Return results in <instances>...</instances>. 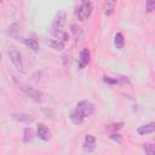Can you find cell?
Here are the masks:
<instances>
[{"label": "cell", "instance_id": "cell-1", "mask_svg": "<svg viewBox=\"0 0 155 155\" xmlns=\"http://www.w3.org/2000/svg\"><path fill=\"white\" fill-rule=\"evenodd\" d=\"M92 10H93V4H92V0H82L81 1V5L75 10V16L79 21H85L86 18H88L92 13Z\"/></svg>", "mask_w": 155, "mask_h": 155}, {"label": "cell", "instance_id": "cell-2", "mask_svg": "<svg viewBox=\"0 0 155 155\" xmlns=\"http://www.w3.org/2000/svg\"><path fill=\"white\" fill-rule=\"evenodd\" d=\"M18 86H21V90H22L30 99H33L34 102H36V103L44 102L45 97H44V93H42V92H40V91H38V90H35V88H33V87H30V86L23 85V84H19Z\"/></svg>", "mask_w": 155, "mask_h": 155}, {"label": "cell", "instance_id": "cell-3", "mask_svg": "<svg viewBox=\"0 0 155 155\" xmlns=\"http://www.w3.org/2000/svg\"><path fill=\"white\" fill-rule=\"evenodd\" d=\"M75 110L85 119V117L91 116V115L94 113L96 108H94V105H93L91 102H88V101H81V102L78 103Z\"/></svg>", "mask_w": 155, "mask_h": 155}, {"label": "cell", "instance_id": "cell-4", "mask_svg": "<svg viewBox=\"0 0 155 155\" xmlns=\"http://www.w3.org/2000/svg\"><path fill=\"white\" fill-rule=\"evenodd\" d=\"M36 136L41 139V140H44V142H47V140H50V138H51V131L47 128V126H45L44 124H38V126H36Z\"/></svg>", "mask_w": 155, "mask_h": 155}, {"label": "cell", "instance_id": "cell-5", "mask_svg": "<svg viewBox=\"0 0 155 155\" xmlns=\"http://www.w3.org/2000/svg\"><path fill=\"white\" fill-rule=\"evenodd\" d=\"M82 149L85 153H92L96 149V138L92 134H86L82 144Z\"/></svg>", "mask_w": 155, "mask_h": 155}, {"label": "cell", "instance_id": "cell-6", "mask_svg": "<svg viewBox=\"0 0 155 155\" xmlns=\"http://www.w3.org/2000/svg\"><path fill=\"white\" fill-rule=\"evenodd\" d=\"M64 23H65V12L64 11H59L56 15L54 19H53V25H52L53 31L54 30H61L62 27L64 25Z\"/></svg>", "mask_w": 155, "mask_h": 155}, {"label": "cell", "instance_id": "cell-7", "mask_svg": "<svg viewBox=\"0 0 155 155\" xmlns=\"http://www.w3.org/2000/svg\"><path fill=\"white\" fill-rule=\"evenodd\" d=\"M8 56H10L11 62L13 63V65H15L18 70H23V61H22L21 53L17 52V51H10Z\"/></svg>", "mask_w": 155, "mask_h": 155}, {"label": "cell", "instance_id": "cell-8", "mask_svg": "<svg viewBox=\"0 0 155 155\" xmlns=\"http://www.w3.org/2000/svg\"><path fill=\"white\" fill-rule=\"evenodd\" d=\"M90 59H91V53H90V50H88V48H84V50L80 52V58H79V68H80V69H84L85 67H87V64L90 63Z\"/></svg>", "mask_w": 155, "mask_h": 155}, {"label": "cell", "instance_id": "cell-9", "mask_svg": "<svg viewBox=\"0 0 155 155\" xmlns=\"http://www.w3.org/2000/svg\"><path fill=\"white\" fill-rule=\"evenodd\" d=\"M11 117L16 121H19V122H24V124H30L34 121V117L29 114H23V113H13L11 115Z\"/></svg>", "mask_w": 155, "mask_h": 155}, {"label": "cell", "instance_id": "cell-10", "mask_svg": "<svg viewBox=\"0 0 155 155\" xmlns=\"http://www.w3.org/2000/svg\"><path fill=\"white\" fill-rule=\"evenodd\" d=\"M18 40H21L25 46L31 48L34 52H39L40 46H39V42L35 39H33V38H22V39H18Z\"/></svg>", "mask_w": 155, "mask_h": 155}, {"label": "cell", "instance_id": "cell-11", "mask_svg": "<svg viewBox=\"0 0 155 155\" xmlns=\"http://www.w3.org/2000/svg\"><path fill=\"white\" fill-rule=\"evenodd\" d=\"M155 131V124L154 122H150V124H147V125H142L137 128V133L140 134V136H144L147 133H153Z\"/></svg>", "mask_w": 155, "mask_h": 155}, {"label": "cell", "instance_id": "cell-12", "mask_svg": "<svg viewBox=\"0 0 155 155\" xmlns=\"http://www.w3.org/2000/svg\"><path fill=\"white\" fill-rule=\"evenodd\" d=\"M69 119H70V121H71L74 125H78V126H79V125H81V124L84 122V117H82V116H81V115H80L75 109L70 113Z\"/></svg>", "mask_w": 155, "mask_h": 155}, {"label": "cell", "instance_id": "cell-13", "mask_svg": "<svg viewBox=\"0 0 155 155\" xmlns=\"http://www.w3.org/2000/svg\"><path fill=\"white\" fill-rule=\"evenodd\" d=\"M114 45L117 50H122L124 48V45H125V39H124V35L122 33H116L115 36H114Z\"/></svg>", "mask_w": 155, "mask_h": 155}, {"label": "cell", "instance_id": "cell-14", "mask_svg": "<svg viewBox=\"0 0 155 155\" xmlns=\"http://www.w3.org/2000/svg\"><path fill=\"white\" fill-rule=\"evenodd\" d=\"M46 44L54 51H62L64 48V42L61 40H48Z\"/></svg>", "mask_w": 155, "mask_h": 155}, {"label": "cell", "instance_id": "cell-15", "mask_svg": "<svg viewBox=\"0 0 155 155\" xmlns=\"http://www.w3.org/2000/svg\"><path fill=\"white\" fill-rule=\"evenodd\" d=\"M23 134H24V137H23V142L24 143H29V142H31L33 140V138H34V131L30 128V127H25L24 130H23Z\"/></svg>", "mask_w": 155, "mask_h": 155}, {"label": "cell", "instance_id": "cell-16", "mask_svg": "<svg viewBox=\"0 0 155 155\" xmlns=\"http://www.w3.org/2000/svg\"><path fill=\"white\" fill-rule=\"evenodd\" d=\"M53 35L57 36L58 39H61V41H63V42H65V41L69 40V35H68L65 31H63L62 29H61V30H54V31H53Z\"/></svg>", "mask_w": 155, "mask_h": 155}, {"label": "cell", "instance_id": "cell-17", "mask_svg": "<svg viewBox=\"0 0 155 155\" xmlns=\"http://www.w3.org/2000/svg\"><path fill=\"white\" fill-rule=\"evenodd\" d=\"M143 150L148 155H155V147L151 143H144L143 144Z\"/></svg>", "mask_w": 155, "mask_h": 155}, {"label": "cell", "instance_id": "cell-18", "mask_svg": "<svg viewBox=\"0 0 155 155\" xmlns=\"http://www.w3.org/2000/svg\"><path fill=\"white\" fill-rule=\"evenodd\" d=\"M103 81L105 84H110V85L120 84V79H117V78H110V76H103Z\"/></svg>", "mask_w": 155, "mask_h": 155}, {"label": "cell", "instance_id": "cell-19", "mask_svg": "<svg viewBox=\"0 0 155 155\" xmlns=\"http://www.w3.org/2000/svg\"><path fill=\"white\" fill-rule=\"evenodd\" d=\"M145 8L148 12H153L155 8V0H147L145 2Z\"/></svg>", "mask_w": 155, "mask_h": 155}, {"label": "cell", "instance_id": "cell-20", "mask_svg": "<svg viewBox=\"0 0 155 155\" xmlns=\"http://www.w3.org/2000/svg\"><path fill=\"white\" fill-rule=\"evenodd\" d=\"M110 139H113V140H115L117 143H122V137L120 134H117V133H111L110 134Z\"/></svg>", "mask_w": 155, "mask_h": 155}, {"label": "cell", "instance_id": "cell-21", "mask_svg": "<svg viewBox=\"0 0 155 155\" xmlns=\"http://www.w3.org/2000/svg\"><path fill=\"white\" fill-rule=\"evenodd\" d=\"M107 10H105V15L107 16H110L111 13H113V5H111V2L110 1H108V4H107Z\"/></svg>", "mask_w": 155, "mask_h": 155}, {"label": "cell", "instance_id": "cell-22", "mask_svg": "<svg viewBox=\"0 0 155 155\" xmlns=\"http://www.w3.org/2000/svg\"><path fill=\"white\" fill-rule=\"evenodd\" d=\"M122 125H124L122 122H119V124H115V125H113V126H111V128H113V130H120V128L122 127Z\"/></svg>", "mask_w": 155, "mask_h": 155}, {"label": "cell", "instance_id": "cell-23", "mask_svg": "<svg viewBox=\"0 0 155 155\" xmlns=\"http://www.w3.org/2000/svg\"><path fill=\"white\" fill-rule=\"evenodd\" d=\"M0 2H2V0H0Z\"/></svg>", "mask_w": 155, "mask_h": 155}, {"label": "cell", "instance_id": "cell-24", "mask_svg": "<svg viewBox=\"0 0 155 155\" xmlns=\"http://www.w3.org/2000/svg\"><path fill=\"white\" fill-rule=\"evenodd\" d=\"M0 59H1V54H0Z\"/></svg>", "mask_w": 155, "mask_h": 155}, {"label": "cell", "instance_id": "cell-25", "mask_svg": "<svg viewBox=\"0 0 155 155\" xmlns=\"http://www.w3.org/2000/svg\"><path fill=\"white\" fill-rule=\"evenodd\" d=\"M113 1H116V0H113Z\"/></svg>", "mask_w": 155, "mask_h": 155}]
</instances>
